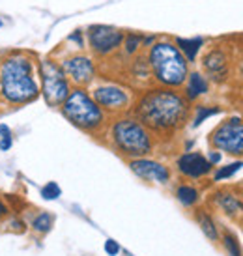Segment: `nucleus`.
<instances>
[{
  "label": "nucleus",
  "instance_id": "obj_1",
  "mask_svg": "<svg viewBox=\"0 0 243 256\" xmlns=\"http://www.w3.org/2000/svg\"><path fill=\"white\" fill-rule=\"evenodd\" d=\"M191 103L182 90L150 86L135 96L131 114L150 129L156 138H174L191 120Z\"/></svg>",
  "mask_w": 243,
  "mask_h": 256
},
{
  "label": "nucleus",
  "instance_id": "obj_2",
  "mask_svg": "<svg viewBox=\"0 0 243 256\" xmlns=\"http://www.w3.org/2000/svg\"><path fill=\"white\" fill-rule=\"evenodd\" d=\"M38 60L24 50H12L0 62V103L24 107L40 98Z\"/></svg>",
  "mask_w": 243,
  "mask_h": 256
},
{
  "label": "nucleus",
  "instance_id": "obj_3",
  "mask_svg": "<svg viewBox=\"0 0 243 256\" xmlns=\"http://www.w3.org/2000/svg\"><path fill=\"white\" fill-rule=\"evenodd\" d=\"M103 142L126 161L150 157L158 148V138L154 133L131 112L108 120L103 133Z\"/></svg>",
  "mask_w": 243,
  "mask_h": 256
},
{
  "label": "nucleus",
  "instance_id": "obj_4",
  "mask_svg": "<svg viewBox=\"0 0 243 256\" xmlns=\"http://www.w3.org/2000/svg\"><path fill=\"white\" fill-rule=\"evenodd\" d=\"M146 62L150 66L152 82L154 86H163L172 90H182L186 84L191 66L187 62L180 49L172 40L161 38L144 52Z\"/></svg>",
  "mask_w": 243,
  "mask_h": 256
},
{
  "label": "nucleus",
  "instance_id": "obj_5",
  "mask_svg": "<svg viewBox=\"0 0 243 256\" xmlns=\"http://www.w3.org/2000/svg\"><path fill=\"white\" fill-rule=\"evenodd\" d=\"M60 112L73 128L92 136H103L110 120L105 110L94 101L88 88H72L70 96L60 105Z\"/></svg>",
  "mask_w": 243,
  "mask_h": 256
},
{
  "label": "nucleus",
  "instance_id": "obj_6",
  "mask_svg": "<svg viewBox=\"0 0 243 256\" xmlns=\"http://www.w3.org/2000/svg\"><path fill=\"white\" fill-rule=\"evenodd\" d=\"M38 80H40V94L43 101L52 108H60L73 88L60 62L52 56L38 60Z\"/></svg>",
  "mask_w": 243,
  "mask_h": 256
},
{
  "label": "nucleus",
  "instance_id": "obj_7",
  "mask_svg": "<svg viewBox=\"0 0 243 256\" xmlns=\"http://www.w3.org/2000/svg\"><path fill=\"white\" fill-rule=\"evenodd\" d=\"M90 94L108 118L131 112L135 103V90L116 80H101L90 90Z\"/></svg>",
  "mask_w": 243,
  "mask_h": 256
},
{
  "label": "nucleus",
  "instance_id": "obj_8",
  "mask_svg": "<svg viewBox=\"0 0 243 256\" xmlns=\"http://www.w3.org/2000/svg\"><path fill=\"white\" fill-rule=\"evenodd\" d=\"M210 148L217 150L226 156L243 157V118L242 116H228L221 124H217L214 131L208 136Z\"/></svg>",
  "mask_w": 243,
  "mask_h": 256
},
{
  "label": "nucleus",
  "instance_id": "obj_9",
  "mask_svg": "<svg viewBox=\"0 0 243 256\" xmlns=\"http://www.w3.org/2000/svg\"><path fill=\"white\" fill-rule=\"evenodd\" d=\"M202 73L214 84H222L232 77L236 64V50L226 45H214L200 58Z\"/></svg>",
  "mask_w": 243,
  "mask_h": 256
},
{
  "label": "nucleus",
  "instance_id": "obj_10",
  "mask_svg": "<svg viewBox=\"0 0 243 256\" xmlns=\"http://www.w3.org/2000/svg\"><path fill=\"white\" fill-rule=\"evenodd\" d=\"M88 49L96 58H110L122 50L126 32L110 24H90L84 30Z\"/></svg>",
  "mask_w": 243,
  "mask_h": 256
},
{
  "label": "nucleus",
  "instance_id": "obj_11",
  "mask_svg": "<svg viewBox=\"0 0 243 256\" xmlns=\"http://www.w3.org/2000/svg\"><path fill=\"white\" fill-rule=\"evenodd\" d=\"M62 70H64L66 77L70 78L73 88H88L96 82L98 78V64L94 56L82 52H73V54H66L64 58L58 60Z\"/></svg>",
  "mask_w": 243,
  "mask_h": 256
},
{
  "label": "nucleus",
  "instance_id": "obj_12",
  "mask_svg": "<svg viewBox=\"0 0 243 256\" xmlns=\"http://www.w3.org/2000/svg\"><path fill=\"white\" fill-rule=\"evenodd\" d=\"M129 170L135 174L138 180L154 185H168L172 182L170 166L154 157H138L128 161Z\"/></svg>",
  "mask_w": 243,
  "mask_h": 256
},
{
  "label": "nucleus",
  "instance_id": "obj_13",
  "mask_svg": "<svg viewBox=\"0 0 243 256\" xmlns=\"http://www.w3.org/2000/svg\"><path fill=\"white\" fill-rule=\"evenodd\" d=\"M174 168L184 180L189 182H198L208 176H212L214 166L210 164L206 156L202 152H184L176 157L174 161Z\"/></svg>",
  "mask_w": 243,
  "mask_h": 256
},
{
  "label": "nucleus",
  "instance_id": "obj_14",
  "mask_svg": "<svg viewBox=\"0 0 243 256\" xmlns=\"http://www.w3.org/2000/svg\"><path fill=\"white\" fill-rule=\"evenodd\" d=\"M212 206L217 208L228 219L243 220V194L234 189H217L210 196Z\"/></svg>",
  "mask_w": 243,
  "mask_h": 256
},
{
  "label": "nucleus",
  "instance_id": "obj_15",
  "mask_svg": "<svg viewBox=\"0 0 243 256\" xmlns=\"http://www.w3.org/2000/svg\"><path fill=\"white\" fill-rule=\"evenodd\" d=\"M210 88H212V82L206 78V75L198 70H193L187 75L186 84L182 86V94L189 103H193V101L200 100L202 96L210 94Z\"/></svg>",
  "mask_w": 243,
  "mask_h": 256
},
{
  "label": "nucleus",
  "instance_id": "obj_16",
  "mask_svg": "<svg viewBox=\"0 0 243 256\" xmlns=\"http://www.w3.org/2000/svg\"><path fill=\"white\" fill-rule=\"evenodd\" d=\"M128 73H129V77H131V84L133 86H142V90L154 86V82H152L150 66L146 62V56H144V54H136V56L131 58V62H129V66H128Z\"/></svg>",
  "mask_w": 243,
  "mask_h": 256
},
{
  "label": "nucleus",
  "instance_id": "obj_17",
  "mask_svg": "<svg viewBox=\"0 0 243 256\" xmlns=\"http://www.w3.org/2000/svg\"><path fill=\"white\" fill-rule=\"evenodd\" d=\"M194 220L200 226L202 234L206 236L212 243H221V230L217 220L214 219V215L210 214V210L206 208H194Z\"/></svg>",
  "mask_w": 243,
  "mask_h": 256
},
{
  "label": "nucleus",
  "instance_id": "obj_18",
  "mask_svg": "<svg viewBox=\"0 0 243 256\" xmlns=\"http://www.w3.org/2000/svg\"><path fill=\"white\" fill-rule=\"evenodd\" d=\"M174 196L180 202V206L186 208V210H194L198 208L202 200V192L196 185L189 184V182H182V184L176 185L174 189Z\"/></svg>",
  "mask_w": 243,
  "mask_h": 256
},
{
  "label": "nucleus",
  "instance_id": "obj_19",
  "mask_svg": "<svg viewBox=\"0 0 243 256\" xmlns=\"http://www.w3.org/2000/svg\"><path fill=\"white\" fill-rule=\"evenodd\" d=\"M172 42H174V45L180 49V52L184 54V58L189 62V66L196 62V58H198V54H200L202 47L206 45V40L200 38V36H196V38H174Z\"/></svg>",
  "mask_w": 243,
  "mask_h": 256
},
{
  "label": "nucleus",
  "instance_id": "obj_20",
  "mask_svg": "<svg viewBox=\"0 0 243 256\" xmlns=\"http://www.w3.org/2000/svg\"><path fill=\"white\" fill-rule=\"evenodd\" d=\"M54 226V215L47 212V210H40L32 220H30V230L38 236H45L49 234L50 230Z\"/></svg>",
  "mask_w": 243,
  "mask_h": 256
},
{
  "label": "nucleus",
  "instance_id": "obj_21",
  "mask_svg": "<svg viewBox=\"0 0 243 256\" xmlns=\"http://www.w3.org/2000/svg\"><path fill=\"white\" fill-rule=\"evenodd\" d=\"M222 108L217 107V105H196V107L191 110V128H200L202 124L208 120V118H212V116H217V114H221Z\"/></svg>",
  "mask_w": 243,
  "mask_h": 256
},
{
  "label": "nucleus",
  "instance_id": "obj_22",
  "mask_svg": "<svg viewBox=\"0 0 243 256\" xmlns=\"http://www.w3.org/2000/svg\"><path fill=\"white\" fill-rule=\"evenodd\" d=\"M142 38L144 34H140V32H128L126 38H124V43H122V52L128 58L140 54V50H142Z\"/></svg>",
  "mask_w": 243,
  "mask_h": 256
},
{
  "label": "nucleus",
  "instance_id": "obj_23",
  "mask_svg": "<svg viewBox=\"0 0 243 256\" xmlns=\"http://www.w3.org/2000/svg\"><path fill=\"white\" fill-rule=\"evenodd\" d=\"M242 168H243V159L232 161V163H228V164H222V166L214 168V172H212V180H214L215 184H219V182H226V180H230L234 174H238Z\"/></svg>",
  "mask_w": 243,
  "mask_h": 256
},
{
  "label": "nucleus",
  "instance_id": "obj_24",
  "mask_svg": "<svg viewBox=\"0 0 243 256\" xmlns=\"http://www.w3.org/2000/svg\"><path fill=\"white\" fill-rule=\"evenodd\" d=\"M221 243L226 254L228 256H243L242 245H240V240L236 238V234H232L230 230H224L221 234Z\"/></svg>",
  "mask_w": 243,
  "mask_h": 256
},
{
  "label": "nucleus",
  "instance_id": "obj_25",
  "mask_svg": "<svg viewBox=\"0 0 243 256\" xmlns=\"http://www.w3.org/2000/svg\"><path fill=\"white\" fill-rule=\"evenodd\" d=\"M40 194H42L43 200H58L62 196V189H60V185L56 182H47L40 189Z\"/></svg>",
  "mask_w": 243,
  "mask_h": 256
},
{
  "label": "nucleus",
  "instance_id": "obj_26",
  "mask_svg": "<svg viewBox=\"0 0 243 256\" xmlns=\"http://www.w3.org/2000/svg\"><path fill=\"white\" fill-rule=\"evenodd\" d=\"M6 226L10 232H15V234H24L28 228H26V222L21 219V217H8Z\"/></svg>",
  "mask_w": 243,
  "mask_h": 256
},
{
  "label": "nucleus",
  "instance_id": "obj_27",
  "mask_svg": "<svg viewBox=\"0 0 243 256\" xmlns=\"http://www.w3.org/2000/svg\"><path fill=\"white\" fill-rule=\"evenodd\" d=\"M103 250H105V254L107 256H118L122 252V247L116 240L108 238V240H105V243H103Z\"/></svg>",
  "mask_w": 243,
  "mask_h": 256
},
{
  "label": "nucleus",
  "instance_id": "obj_28",
  "mask_svg": "<svg viewBox=\"0 0 243 256\" xmlns=\"http://www.w3.org/2000/svg\"><path fill=\"white\" fill-rule=\"evenodd\" d=\"M68 42H70V43H77V49H79L80 52L86 49V38H84V32H82L80 28L75 30L73 34H70V36H68Z\"/></svg>",
  "mask_w": 243,
  "mask_h": 256
},
{
  "label": "nucleus",
  "instance_id": "obj_29",
  "mask_svg": "<svg viewBox=\"0 0 243 256\" xmlns=\"http://www.w3.org/2000/svg\"><path fill=\"white\" fill-rule=\"evenodd\" d=\"M206 159L210 161V164L215 168V166H219V164H221L222 154H221V152H217V150H214V148H210V152L206 154Z\"/></svg>",
  "mask_w": 243,
  "mask_h": 256
},
{
  "label": "nucleus",
  "instance_id": "obj_30",
  "mask_svg": "<svg viewBox=\"0 0 243 256\" xmlns=\"http://www.w3.org/2000/svg\"><path fill=\"white\" fill-rule=\"evenodd\" d=\"M236 73L243 80V47L236 52Z\"/></svg>",
  "mask_w": 243,
  "mask_h": 256
},
{
  "label": "nucleus",
  "instance_id": "obj_31",
  "mask_svg": "<svg viewBox=\"0 0 243 256\" xmlns=\"http://www.w3.org/2000/svg\"><path fill=\"white\" fill-rule=\"evenodd\" d=\"M12 146H14V138H12V136H4V138H0V152H8Z\"/></svg>",
  "mask_w": 243,
  "mask_h": 256
},
{
  "label": "nucleus",
  "instance_id": "obj_32",
  "mask_svg": "<svg viewBox=\"0 0 243 256\" xmlns=\"http://www.w3.org/2000/svg\"><path fill=\"white\" fill-rule=\"evenodd\" d=\"M8 217H10V208H8V204L0 196V222L4 219H8Z\"/></svg>",
  "mask_w": 243,
  "mask_h": 256
},
{
  "label": "nucleus",
  "instance_id": "obj_33",
  "mask_svg": "<svg viewBox=\"0 0 243 256\" xmlns=\"http://www.w3.org/2000/svg\"><path fill=\"white\" fill-rule=\"evenodd\" d=\"M4 136H12V128L8 124H0V138Z\"/></svg>",
  "mask_w": 243,
  "mask_h": 256
},
{
  "label": "nucleus",
  "instance_id": "obj_34",
  "mask_svg": "<svg viewBox=\"0 0 243 256\" xmlns=\"http://www.w3.org/2000/svg\"><path fill=\"white\" fill-rule=\"evenodd\" d=\"M2 26H4V22H2V19H0V28H2Z\"/></svg>",
  "mask_w": 243,
  "mask_h": 256
},
{
  "label": "nucleus",
  "instance_id": "obj_35",
  "mask_svg": "<svg viewBox=\"0 0 243 256\" xmlns=\"http://www.w3.org/2000/svg\"><path fill=\"white\" fill-rule=\"evenodd\" d=\"M0 62H2V54H0Z\"/></svg>",
  "mask_w": 243,
  "mask_h": 256
}]
</instances>
